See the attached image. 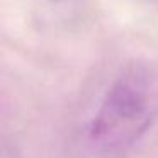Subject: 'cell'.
<instances>
[{"instance_id":"6da1fadb","label":"cell","mask_w":158,"mask_h":158,"mask_svg":"<svg viewBox=\"0 0 158 158\" xmlns=\"http://www.w3.org/2000/svg\"><path fill=\"white\" fill-rule=\"evenodd\" d=\"M158 119V66L134 63L110 85L89 127L94 150L119 156Z\"/></svg>"},{"instance_id":"7a4b0ae2","label":"cell","mask_w":158,"mask_h":158,"mask_svg":"<svg viewBox=\"0 0 158 158\" xmlns=\"http://www.w3.org/2000/svg\"><path fill=\"white\" fill-rule=\"evenodd\" d=\"M55 2H65V0H55Z\"/></svg>"}]
</instances>
